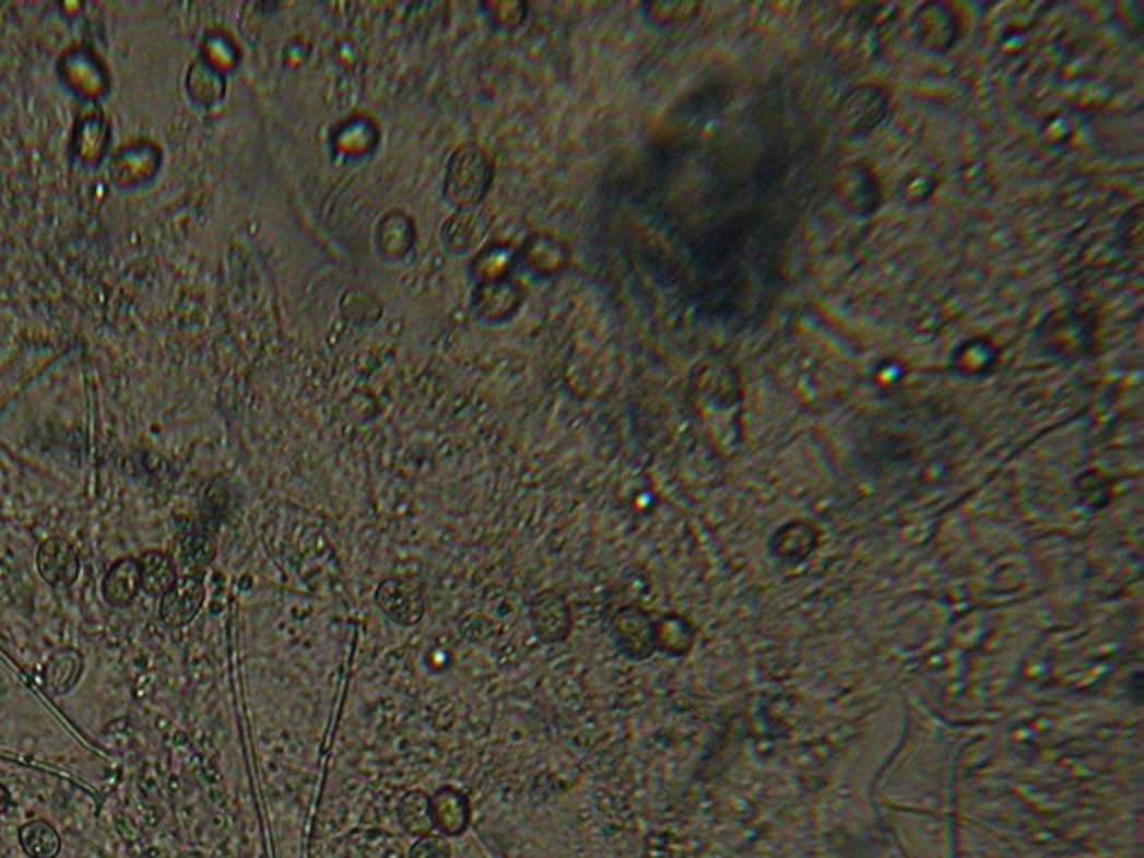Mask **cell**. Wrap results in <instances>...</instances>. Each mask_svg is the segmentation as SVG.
I'll return each instance as SVG.
<instances>
[{
	"label": "cell",
	"instance_id": "6da1fadb",
	"mask_svg": "<svg viewBox=\"0 0 1144 858\" xmlns=\"http://www.w3.org/2000/svg\"><path fill=\"white\" fill-rule=\"evenodd\" d=\"M376 606L396 626H418L427 613L425 579L421 575L382 579L376 588Z\"/></svg>",
	"mask_w": 1144,
	"mask_h": 858
},
{
	"label": "cell",
	"instance_id": "7a4b0ae2",
	"mask_svg": "<svg viewBox=\"0 0 1144 858\" xmlns=\"http://www.w3.org/2000/svg\"><path fill=\"white\" fill-rule=\"evenodd\" d=\"M889 115V94L878 85H859L840 101V124L852 134H870Z\"/></svg>",
	"mask_w": 1144,
	"mask_h": 858
},
{
	"label": "cell",
	"instance_id": "3957f363",
	"mask_svg": "<svg viewBox=\"0 0 1144 858\" xmlns=\"http://www.w3.org/2000/svg\"><path fill=\"white\" fill-rule=\"evenodd\" d=\"M530 624L543 644H562L573 633V611L557 590H545L530 601Z\"/></svg>",
	"mask_w": 1144,
	"mask_h": 858
},
{
	"label": "cell",
	"instance_id": "277c9868",
	"mask_svg": "<svg viewBox=\"0 0 1144 858\" xmlns=\"http://www.w3.org/2000/svg\"><path fill=\"white\" fill-rule=\"evenodd\" d=\"M959 16L951 5L928 3L915 16V34L925 52L946 55L959 40Z\"/></svg>",
	"mask_w": 1144,
	"mask_h": 858
},
{
	"label": "cell",
	"instance_id": "5b68a950",
	"mask_svg": "<svg viewBox=\"0 0 1144 858\" xmlns=\"http://www.w3.org/2000/svg\"><path fill=\"white\" fill-rule=\"evenodd\" d=\"M840 204L854 218H870L881 204V188L865 164L845 166L836 179Z\"/></svg>",
	"mask_w": 1144,
	"mask_h": 858
},
{
	"label": "cell",
	"instance_id": "8992f818",
	"mask_svg": "<svg viewBox=\"0 0 1144 858\" xmlns=\"http://www.w3.org/2000/svg\"><path fill=\"white\" fill-rule=\"evenodd\" d=\"M204 577H179L175 586L162 597V620L170 628L188 626L204 606Z\"/></svg>",
	"mask_w": 1144,
	"mask_h": 858
},
{
	"label": "cell",
	"instance_id": "52a82bcc",
	"mask_svg": "<svg viewBox=\"0 0 1144 858\" xmlns=\"http://www.w3.org/2000/svg\"><path fill=\"white\" fill-rule=\"evenodd\" d=\"M36 566L40 577L55 588H68L79 577V554L70 541L61 537H49L43 541L36 554Z\"/></svg>",
	"mask_w": 1144,
	"mask_h": 858
},
{
	"label": "cell",
	"instance_id": "ba28073f",
	"mask_svg": "<svg viewBox=\"0 0 1144 858\" xmlns=\"http://www.w3.org/2000/svg\"><path fill=\"white\" fill-rule=\"evenodd\" d=\"M613 633L617 646L633 660H646L656 648V626L651 618L633 606L613 618Z\"/></svg>",
	"mask_w": 1144,
	"mask_h": 858
},
{
	"label": "cell",
	"instance_id": "9c48e42d",
	"mask_svg": "<svg viewBox=\"0 0 1144 858\" xmlns=\"http://www.w3.org/2000/svg\"><path fill=\"white\" fill-rule=\"evenodd\" d=\"M429 807L434 827L443 836H461L468 832L472 823V804L461 789L452 785L440 787L429 796Z\"/></svg>",
	"mask_w": 1144,
	"mask_h": 858
},
{
	"label": "cell",
	"instance_id": "30bf717a",
	"mask_svg": "<svg viewBox=\"0 0 1144 858\" xmlns=\"http://www.w3.org/2000/svg\"><path fill=\"white\" fill-rule=\"evenodd\" d=\"M215 560V539L211 532L192 530L177 543L175 568L179 577H204V571Z\"/></svg>",
	"mask_w": 1144,
	"mask_h": 858
},
{
	"label": "cell",
	"instance_id": "8fae6325",
	"mask_svg": "<svg viewBox=\"0 0 1144 858\" xmlns=\"http://www.w3.org/2000/svg\"><path fill=\"white\" fill-rule=\"evenodd\" d=\"M83 673V658L76 648H61L49 655L43 669V686L49 695L70 693Z\"/></svg>",
	"mask_w": 1144,
	"mask_h": 858
},
{
	"label": "cell",
	"instance_id": "7c38bea8",
	"mask_svg": "<svg viewBox=\"0 0 1144 858\" xmlns=\"http://www.w3.org/2000/svg\"><path fill=\"white\" fill-rule=\"evenodd\" d=\"M139 573H141V586L151 597H164L179 579L173 557L160 550H148L143 554L139 562Z\"/></svg>",
	"mask_w": 1144,
	"mask_h": 858
},
{
	"label": "cell",
	"instance_id": "4fadbf2b",
	"mask_svg": "<svg viewBox=\"0 0 1144 858\" xmlns=\"http://www.w3.org/2000/svg\"><path fill=\"white\" fill-rule=\"evenodd\" d=\"M141 588V573L137 560H119L104 579V597L115 609L128 606Z\"/></svg>",
	"mask_w": 1144,
	"mask_h": 858
},
{
	"label": "cell",
	"instance_id": "5bb4252c",
	"mask_svg": "<svg viewBox=\"0 0 1144 858\" xmlns=\"http://www.w3.org/2000/svg\"><path fill=\"white\" fill-rule=\"evenodd\" d=\"M398 821H401L403 830L416 838H423V836H429L436 827H434V819H432V807H429V796L421 789H414V791H408L401 800V804H398Z\"/></svg>",
	"mask_w": 1144,
	"mask_h": 858
},
{
	"label": "cell",
	"instance_id": "9a60e30c",
	"mask_svg": "<svg viewBox=\"0 0 1144 858\" xmlns=\"http://www.w3.org/2000/svg\"><path fill=\"white\" fill-rule=\"evenodd\" d=\"M19 843L30 858H57L61 851L59 832L45 821H30L19 830Z\"/></svg>",
	"mask_w": 1144,
	"mask_h": 858
},
{
	"label": "cell",
	"instance_id": "2e32d148",
	"mask_svg": "<svg viewBox=\"0 0 1144 858\" xmlns=\"http://www.w3.org/2000/svg\"><path fill=\"white\" fill-rule=\"evenodd\" d=\"M955 369L964 376H983L988 374L994 363H998V351L994 346L981 338L964 342L953 356Z\"/></svg>",
	"mask_w": 1144,
	"mask_h": 858
},
{
	"label": "cell",
	"instance_id": "e0dca14e",
	"mask_svg": "<svg viewBox=\"0 0 1144 858\" xmlns=\"http://www.w3.org/2000/svg\"><path fill=\"white\" fill-rule=\"evenodd\" d=\"M1043 331H1047V340L1053 344V349H1066L1077 353L1088 342L1084 322L1075 314L1066 318L1055 316V320L1043 327Z\"/></svg>",
	"mask_w": 1144,
	"mask_h": 858
},
{
	"label": "cell",
	"instance_id": "ac0fdd59",
	"mask_svg": "<svg viewBox=\"0 0 1144 858\" xmlns=\"http://www.w3.org/2000/svg\"><path fill=\"white\" fill-rule=\"evenodd\" d=\"M410 858H452V845L450 841H447V836H423L418 838L412 849H410Z\"/></svg>",
	"mask_w": 1144,
	"mask_h": 858
},
{
	"label": "cell",
	"instance_id": "d6986e66",
	"mask_svg": "<svg viewBox=\"0 0 1144 858\" xmlns=\"http://www.w3.org/2000/svg\"><path fill=\"white\" fill-rule=\"evenodd\" d=\"M10 804H12V796H10L8 787L0 785V814H5L10 810Z\"/></svg>",
	"mask_w": 1144,
	"mask_h": 858
},
{
	"label": "cell",
	"instance_id": "ffe728a7",
	"mask_svg": "<svg viewBox=\"0 0 1144 858\" xmlns=\"http://www.w3.org/2000/svg\"><path fill=\"white\" fill-rule=\"evenodd\" d=\"M5 577H8V566H5L3 562H0V581H3Z\"/></svg>",
	"mask_w": 1144,
	"mask_h": 858
}]
</instances>
